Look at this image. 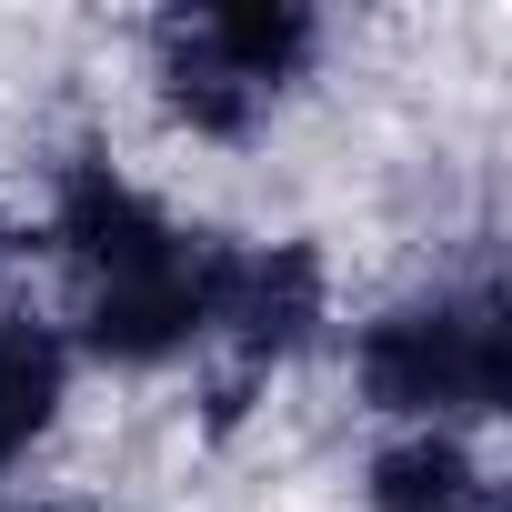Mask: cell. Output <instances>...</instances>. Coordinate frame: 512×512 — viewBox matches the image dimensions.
<instances>
[{
    "instance_id": "cell-4",
    "label": "cell",
    "mask_w": 512,
    "mask_h": 512,
    "mask_svg": "<svg viewBox=\"0 0 512 512\" xmlns=\"http://www.w3.org/2000/svg\"><path fill=\"white\" fill-rule=\"evenodd\" d=\"M171 41H181V51H201V61H211L221 81H241L251 101H282V91L312 71L322 21L302 11V0H221V11L171 21Z\"/></svg>"
},
{
    "instance_id": "cell-5",
    "label": "cell",
    "mask_w": 512,
    "mask_h": 512,
    "mask_svg": "<svg viewBox=\"0 0 512 512\" xmlns=\"http://www.w3.org/2000/svg\"><path fill=\"white\" fill-rule=\"evenodd\" d=\"M51 241L81 262V282H121V272L161 262L181 231H171L111 161H71V171H61V201H51Z\"/></svg>"
},
{
    "instance_id": "cell-1",
    "label": "cell",
    "mask_w": 512,
    "mask_h": 512,
    "mask_svg": "<svg viewBox=\"0 0 512 512\" xmlns=\"http://www.w3.org/2000/svg\"><path fill=\"white\" fill-rule=\"evenodd\" d=\"M352 372H362V402L392 422H422V432H442L452 412L482 422L512 402V322L492 292H432V302L382 312Z\"/></svg>"
},
{
    "instance_id": "cell-8",
    "label": "cell",
    "mask_w": 512,
    "mask_h": 512,
    "mask_svg": "<svg viewBox=\"0 0 512 512\" xmlns=\"http://www.w3.org/2000/svg\"><path fill=\"white\" fill-rule=\"evenodd\" d=\"M161 101H171V121H191L201 141H241L251 121L272 111V101H251L241 81H221V71H211L201 51H181L171 31H161Z\"/></svg>"
},
{
    "instance_id": "cell-6",
    "label": "cell",
    "mask_w": 512,
    "mask_h": 512,
    "mask_svg": "<svg viewBox=\"0 0 512 512\" xmlns=\"http://www.w3.org/2000/svg\"><path fill=\"white\" fill-rule=\"evenodd\" d=\"M61 392H71V342H61L51 322L11 312V322H0V472H11V452H21V442H41V432H51Z\"/></svg>"
},
{
    "instance_id": "cell-2",
    "label": "cell",
    "mask_w": 512,
    "mask_h": 512,
    "mask_svg": "<svg viewBox=\"0 0 512 512\" xmlns=\"http://www.w3.org/2000/svg\"><path fill=\"white\" fill-rule=\"evenodd\" d=\"M221 262H231L221 241L181 231V241L161 251V262H141V272H121V282H91L81 342H91L101 362H121V372H151V362L191 352V342L211 332V302H221Z\"/></svg>"
},
{
    "instance_id": "cell-9",
    "label": "cell",
    "mask_w": 512,
    "mask_h": 512,
    "mask_svg": "<svg viewBox=\"0 0 512 512\" xmlns=\"http://www.w3.org/2000/svg\"><path fill=\"white\" fill-rule=\"evenodd\" d=\"M11 262H21V231H11V221H0V272H11Z\"/></svg>"
},
{
    "instance_id": "cell-7",
    "label": "cell",
    "mask_w": 512,
    "mask_h": 512,
    "mask_svg": "<svg viewBox=\"0 0 512 512\" xmlns=\"http://www.w3.org/2000/svg\"><path fill=\"white\" fill-rule=\"evenodd\" d=\"M372 512H492V482L452 432H412L372 462Z\"/></svg>"
},
{
    "instance_id": "cell-3",
    "label": "cell",
    "mask_w": 512,
    "mask_h": 512,
    "mask_svg": "<svg viewBox=\"0 0 512 512\" xmlns=\"http://www.w3.org/2000/svg\"><path fill=\"white\" fill-rule=\"evenodd\" d=\"M322 322H332V272H322V251H312V241H272V251H231V262H221L211 332H231L241 372L292 362Z\"/></svg>"
}]
</instances>
